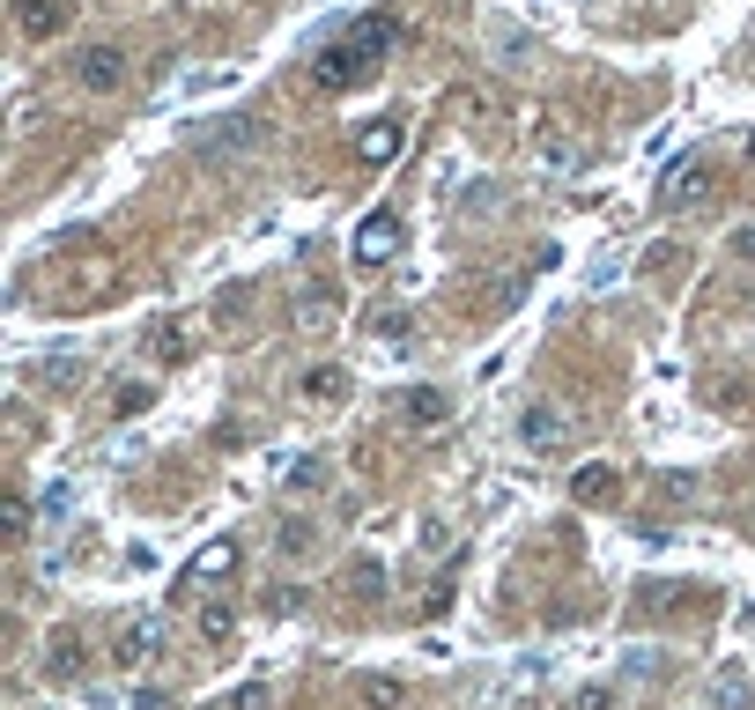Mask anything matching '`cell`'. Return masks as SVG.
I'll use <instances>...</instances> for the list:
<instances>
[{
    "instance_id": "obj_1",
    "label": "cell",
    "mask_w": 755,
    "mask_h": 710,
    "mask_svg": "<svg viewBox=\"0 0 755 710\" xmlns=\"http://www.w3.org/2000/svg\"><path fill=\"white\" fill-rule=\"evenodd\" d=\"M400 44V23L393 15H363L356 30H341V38H327L319 52H311V82L327 89V96H341V89H356V82H371L378 75V60Z\"/></svg>"
},
{
    "instance_id": "obj_2",
    "label": "cell",
    "mask_w": 755,
    "mask_h": 710,
    "mask_svg": "<svg viewBox=\"0 0 755 710\" xmlns=\"http://www.w3.org/2000/svg\"><path fill=\"white\" fill-rule=\"evenodd\" d=\"M156 659H164V622H156V615H133V622H119L112 667H119V673H149Z\"/></svg>"
},
{
    "instance_id": "obj_3",
    "label": "cell",
    "mask_w": 755,
    "mask_h": 710,
    "mask_svg": "<svg viewBox=\"0 0 755 710\" xmlns=\"http://www.w3.org/2000/svg\"><path fill=\"white\" fill-rule=\"evenodd\" d=\"M393 251H400V215L371 208L356 222V237H348V259H356V267H393Z\"/></svg>"
},
{
    "instance_id": "obj_4",
    "label": "cell",
    "mask_w": 755,
    "mask_h": 710,
    "mask_svg": "<svg viewBox=\"0 0 755 710\" xmlns=\"http://www.w3.org/2000/svg\"><path fill=\"white\" fill-rule=\"evenodd\" d=\"M126 82V52L119 44H89V52H75V89H89V96H119Z\"/></svg>"
},
{
    "instance_id": "obj_5",
    "label": "cell",
    "mask_w": 755,
    "mask_h": 710,
    "mask_svg": "<svg viewBox=\"0 0 755 710\" xmlns=\"http://www.w3.org/2000/svg\"><path fill=\"white\" fill-rule=\"evenodd\" d=\"M519 444H526L534 460H555V452L571 444V415H563V408H526V415H519Z\"/></svg>"
},
{
    "instance_id": "obj_6",
    "label": "cell",
    "mask_w": 755,
    "mask_h": 710,
    "mask_svg": "<svg viewBox=\"0 0 755 710\" xmlns=\"http://www.w3.org/2000/svg\"><path fill=\"white\" fill-rule=\"evenodd\" d=\"M534 164L541 170H555V178H578V170H586V141H571V133H563V126H534Z\"/></svg>"
},
{
    "instance_id": "obj_7",
    "label": "cell",
    "mask_w": 755,
    "mask_h": 710,
    "mask_svg": "<svg viewBox=\"0 0 755 710\" xmlns=\"http://www.w3.org/2000/svg\"><path fill=\"white\" fill-rule=\"evenodd\" d=\"M44 673H52L60 688H75V681L89 673V644L75 636V629H52V636H44Z\"/></svg>"
},
{
    "instance_id": "obj_8",
    "label": "cell",
    "mask_w": 755,
    "mask_h": 710,
    "mask_svg": "<svg viewBox=\"0 0 755 710\" xmlns=\"http://www.w3.org/2000/svg\"><path fill=\"white\" fill-rule=\"evenodd\" d=\"M238 570V541L222 533V541H208L193 563H185V578H178V592H201V585H215V578H230Z\"/></svg>"
},
{
    "instance_id": "obj_9",
    "label": "cell",
    "mask_w": 755,
    "mask_h": 710,
    "mask_svg": "<svg viewBox=\"0 0 755 710\" xmlns=\"http://www.w3.org/2000/svg\"><path fill=\"white\" fill-rule=\"evenodd\" d=\"M696 201H704V164H696V156H681V164L667 170V185H660V208L681 215V208H696Z\"/></svg>"
},
{
    "instance_id": "obj_10",
    "label": "cell",
    "mask_w": 755,
    "mask_h": 710,
    "mask_svg": "<svg viewBox=\"0 0 755 710\" xmlns=\"http://www.w3.org/2000/svg\"><path fill=\"white\" fill-rule=\"evenodd\" d=\"M400 141H408V133H400V119H371V126H363V133H356V164L385 170V164H393V156H400Z\"/></svg>"
},
{
    "instance_id": "obj_11",
    "label": "cell",
    "mask_w": 755,
    "mask_h": 710,
    "mask_svg": "<svg viewBox=\"0 0 755 710\" xmlns=\"http://www.w3.org/2000/svg\"><path fill=\"white\" fill-rule=\"evenodd\" d=\"M252 141H259L252 119H222V126H201V133H193V156H230V149H252Z\"/></svg>"
},
{
    "instance_id": "obj_12",
    "label": "cell",
    "mask_w": 755,
    "mask_h": 710,
    "mask_svg": "<svg viewBox=\"0 0 755 710\" xmlns=\"http://www.w3.org/2000/svg\"><path fill=\"white\" fill-rule=\"evenodd\" d=\"M15 23H23V38H60L67 30V0H15Z\"/></svg>"
},
{
    "instance_id": "obj_13",
    "label": "cell",
    "mask_w": 755,
    "mask_h": 710,
    "mask_svg": "<svg viewBox=\"0 0 755 710\" xmlns=\"http://www.w3.org/2000/svg\"><path fill=\"white\" fill-rule=\"evenodd\" d=\"M356 703L363 710H408V688H400L393 673H363V681H356Z\"/></svg>"
},
{
    "instance_id": "obj_14",
    "label": "cell",
    "mask_w": 755,
    "mask_h": 710,
    "mask_svg": "<svg viewBox=\"0 0 755 710\" xmlns=\"http://www.w3.org/2000/svg\"><path fill=\"white\" fill-rule=\"evenodd\" d=\"M571 496H578V503H607V496H615V466H607V460H586L578 474H571Z\"/></svg>"
},
{
    "instance_id": "obj_15",
    "label": "cell",
    "mask_w": 755,
    "mask_h": 710,
    "mask_svg": "<svg viewBox=\"0 0 755 710\" xmlns=\"http://www.w3.org/2000/svg\"><path fill=\"white\" fill-rule=\"evenodd\" d=\"M408 415H415V429H445L452 422V392L422 385V392H408Z\"/></svg>"
},
{
    "instance_id": "obj_16",
    "label": "cell",
    "mask_w": 755,
    "mask_h": 710,
    "mask_svg": "<svg viewBox=\"0 0 755 710\" xmlns=\"http://www.w3.org/2000/svg\"><path fill=\"white\" fill-rule=\"evenodd\" d=\"M230 629H238V607H230V599H208V607H201V636H208V644H222Z\"/></svg>"
},
{
    "instance_id": "obj_17",
    "label": "cell",
    "mask_w": 755,
    "mask_h": 710,
    "mask_svg": "<svg viewBox=\"0 0 755 710\" xmlns=\"http://www.w3.org/2000/svg\"><path fill=\"white\" fill-rule=\"evenodd\" d=\"M712 696H718V710H741V703H748V673H741V667H726V673L712 681Z\"/></svg>"
},
{
    "instance_id": "obj_18",
    "label": "cell",
    "mask_w": 755,
    "mask_h": 710,
    "mask_svg": "<svg viewBox=\"0 0 755 710\" xmlns=\"http://www.w3.org/2000/svg\"><path fill=\"white\" fill-rule=\"evenodd\" d=\"M178 356H185V334H178V326H156V334H149V363H178Z\"/></svg>"
},
{
    "instance_id": "obj_19",
    "label": "cell",
    "mask_w": 755,
    "mask_h": 710,
    "mask_svg": "<svg viewBox=\"0 0 755 710\" xmlns=\"http://www.w3.org/2000/svg\"><path fill=\"white\" fill-rule=\"evenodd\" d=\"M0 526H8V541H30V496H8V518H0Z\"/></svg>"
},
{
    "instance_id": "obj_20",
    "label": "cell",
    "mask_w": 755,
    "mask_h": 710,
    "mask_svg": "<svg viewBox=\"0 0 755 710\" xmlns=\"http://www.w3.org/2000/svg\"><path fill=\"white\" fill-rule=\"evenodd\" d=\"M149 400H156V385H119V392H112V408H119V415H141Z\"/></svg>"
},
{
    "instance_id": "obj_21",
    "label": "cell",
    "mask_w": 755,
    "mask_h": 710,
    "mask_svg": "<svg viewBox=\"0 0 755 710\" xmlns=\"http://www.w3.org/2000/svg\"><path fill=\"white\" fill-rule=\"evenodd\" d=\"M304 400H341V371H311L304 377Z\"/></svg>"
},
{
    "instance_id": "obj_22",
    "label": "cell",
    "mask_w": 755,
    "mask_h": 710,
    "mask_svg": "<svg viewBox=\"0 0 755 710\" xmlns=\"http://www.w3.org/2000/svg\"><path fill=\"white\" fill-rule=\"evenodd\" d=\"M327 481V460H296L290 466V489H319Z\"/></svg>"
},
{
    "instance_id": "obj_23",
    "label": "cell",
    "mask_w": 755,
    "mask_h": 710,
    "mask_svg": "<svg viewBox=\"0 0 755 710\" xmlns=\"http://www.w3.org/2000/svg\"><path fill=\"white\" fill-rule=\"evenodd\" d=\"M274 541L290 547V555H304V547H311V526H304V518H290V526H282V533H274Z\"/></svg>"
},
{
    "instance_id": "obj_24",
    "label": "cell",
    "mask_w": 755,
    "mask_h": 710,
    "mask_svg": "<svg viewBox=\"0 0 755 710\" xmlns=\"http://www.w3.org/2000/svg\"><path fill=\"white\" fill-rule=\"evenodd\" d=\"M67 503H75V489H67V481H52V489H44V518H67Z\"/></svg>"
},
{
    "instance_id": "obj_25",
    "label": "cell",
    "mask_w": 755,
    "mask_h": 710,
    "mask_svg": "<svg viewBox=\"0 0 755 710\" xmlns=\"http://www.w3.org/2000/svg\"><path fill=\"white\" fill-rule=\"evenodd\" d=\"M578 710H615V688H586V696H578Z\"/></svg>"
},
{
    "instance_id": "obj_26",
    "label": "cell",
    "mask_w": 755,
    "mask_h": 710,
    "mask_svg": "<svg viewBox=\"0 0 755 710\" xmlns=\"http://www.w3.org/2000/svg\"><path fill=\"white\" fill-rule=\"evenodd\" d=\"M215 710H259V688H238V696H222Z\"/></svg>"
},
{
    "instance_id": "obj_27",
    "label": "cell",
    "mask_w": 755,
    "mask_h": 710,
    "mask_svg": "<svg viewBox=\"0 0 755 710\" xmlns=\"http://www.w3.org/2000/svg\"><path fill=\"white\" fill-rule=\"evenodd\" d=\"M733 251H741V259H755V222H741V230H733Z\"/></svg>"
},
{
    "instance_id": "obj_28",
    "label": "cell",
    "mask_w": 755,
    "mask_h": 710,
    "mask_svg": "<svg viewBox=\"0 0 755 710\" xmlns=\"http://www.w3.org/2000/svg\"><path fill=\"white\" fill-rule=\"evenodd\" d=\"M141 710H170V696H164V688H149V696H141Z\"/></svg>"
},
{
    "instance_id": "obj_29",
    "label": "cell",
    "mask_w": 755,
    "mask_h": 710,
    "mask_svg": "<svg viewBox=\"0 0 755 710\" xmlns=\"http://www.w3.org/2000/svg\"><path fill=\"white\" fill-rule=\"evenodd\" d=\"M44 710H52V703H44Z\"/></svg>"
}]
</instances>
